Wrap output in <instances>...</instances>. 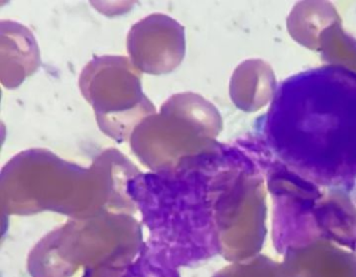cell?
I'll return each instance as SVG.
<instances>
[{"instance_id":"obj_2","label":"cell","mask_w":356,"mask_h":277,"mask_svg":"<svg viewBox=\"0 0 356 277\" xmlns=\"http://www.w3.org/2000/svg\"><path fill=\"white\" fill-rule=\"evenodd\" d=\"M128 49L135 68L152 74L170 72L185 54L184 28L168 16L152 15L132 27Z\"/></svg>"},{"instance_id":"obj_1","label":"cell","mask_w":356,"mask_h":277,"mask_svg":"<svg viewBox=\"0 0 356 277\" xmlns=\"http://www.w3.org/2000/svg\"><path fill=\"white\" fill-rule=\"evenodd\" d=\"M80 85L95 108L99 128L120 143L155 114V106L143 95L134 65L126 58L103 56L91 60L83 70Z\"/></svg>"}]
</instances>
